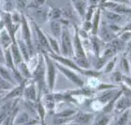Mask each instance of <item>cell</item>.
I'll return each mask as SVG.
<instances>
[{
    "instance_id": "cell-1",
    "label": "cell",
    "mask_w": 131,
    "mask_h": 125,
    "mask_svg": "<svg viewBox=\"0 0 131 125\" xmlns=\"http://www.w3.org/2000/svg\"><path fill=\"white\" fill-rule=\"evenodd\" d=\"M62 50L63 53L65 55H68L72 53V45H71V41H70L69 32L67 30L65 29L62 33Z\"/></svg>"
},
{
    "instance_id": "cell-2",
    "label": "cell",
    "mask_w": 131,
    "mask_h": 125,
    "mask_svg": "<svg viewBox=\"0 0 131 125\" xmlns=\"http://www.w3.org/2000/svg\"><path fill=\"white\" fill-rule=\"evenodd\" d=\"M59 67V68L60 70H61L62 72H63L64 75H66L70 80H72L73 82H74L75 84H77L79 86H82L83 85V82L80 80V79H79V77L77 76V75H75L74 73H72V72H70V70H68L65 69V68H62L61 66H60V65H58Z\"/></svg>"
},
{
    "instance_id": "cell-3",
    "label": "cell",
    "mask_w": 131,
    "mask_h": 125,
    "mask_svg": "<svg viewBox=\"0 0 131 125\" xmlns=\"http://www.w3.org/2000/svg\"><path fill=\"white\" fill-rule=\"evenodd\" d=\"M47 62H48V77H49V84H50V87L52 89L53 86L54 77H55V70L53 63H51V60L47 58Z\"/></svg>"
},
{
    "instance_id": "cell-4",
    "label": "cell",
    "mask_w": 131,
    "mask_h": 125,
    "mask_svg": "<svg viewBox=\"0 0 131 125\" xmlns=\"http://www.w3.org/2000/svg\"><path fill=\"white\" fill-rule=\"evenodd\" d=\"M23 35H24V37L27 42V44L29 48L32 47L31 46V41H30V34H29V30L28 27H27V22L25 21V19L23 18Z\"/></svg>"
},
{
    "instance_id": "cell-5",
    "label": "cell",
    "mask_w": 131,
    "mask_h": 125,
    "mask_svg": "<svg viewBox=\"0 0 131 125\" xmlns=\"http://www.w3.org/2000/svg\"><path fill=\"white\" fill-rule=\"evenodd\" d=\"M36 30L38 34V37H39V42L42 45V46L45 47L46 49H48V50L50 51V47H49V45H48V43L47 42V40L46 38L45 37V36L43 35L42 32H41L40 30L37 27H36Z\"/></svg>"
},
{
    "instance_id": "cell-6",
    "label": "cell",
    "mask_w": 131,
    "mask_h": 125,
    "mask_svg": "<svg viewBox=\"0 0 131 125\" xmlns=\"http://www.w3.org/2000/svg\"><path fill=\"white\" fill-rule=\"evenodd\" d=\"M75 46H76V51H77V55L79 58L81 57H85V54L83 52V49L81 46V43L79 42L78 35H76V40H75Z\"/></svg>"
},
{
    "instance_id": "cell-7",
    "label": "cell",
    "mask_w": 131,
    "mask_h": 125,
    "mask_svg": "<svg viewBox=\"0 0 131 125\" xmlns=\"http://www.w3.org/2000/svg\"><path fill=\"white\" fill-rule=\"evenodd\" d=\"M51 27L54 36L55 37H58L60 34V26L58 23H57L56 21L52 22L51 24Z\"/></svg>"
},
{
    "instance_id": "cell-8",
    "label": "cell",
    "mask_w": 131,
    "mask_h": 125,
    "mask_svg": "<svg viewBox=\"0 0 131 125\" xmlns=\"http://www.w3.org/2000/svg\"><path fill=\"white\" fill-rule=\"evenodd\" d=\"M12 52L14 54V61L16 62V63H18L19 62H20V61H21V57H20V55L19 53L18 49L15 44L12 46Z\"/></svg>"
},
{
    "instance_id": "cell-9",
    "label": "cell",
    "mask_w": 131,
    "mask_h": 125,
    "mask_svg": "<svg viewBox=\"0 0 131 125\" xmlns=\"http://www.w3.org/2000/svg\"><path fill=\"white\" fill-rule=\"evenodd\" d=\"M43 69L42 67L40 65L38 66V68L37 70V71L35 72V79L38 81L39 82L41 83V80H43Z\"/></svg>"
},
{
    "instance_id": "cell-10",
    "label": "cell",
    "mask_w": 131,
    "mask_h": 125,
    "mask_svg": "<svg viewBox=\"0 0 131 125\" xmlns=\"http://www.w3.org/2000/svg\"><path fill=\"white\" fill-rule=\"evenodd\" d=\"M53 57L56 59H57V60H58V61H60V62H62V63L65 64V65H67L68 66L71 67V68H74V69L77 70H80L72 62L70 61L69 60H67V59H62V58H60V57H57V56H53Z\"/></svg>"
},
{
    "instance_id": "cell-11",
    "label": "cell",
    "mask_w": 131,
    "mask_h": 125,
    "mask_svg": "<svg viewBox=\"0 0 131 125\" xmlns=\"http://www.w3.org/2000/svg\"><path fill=\"white\" fill-rule=\"evenodd\" d=\"M23 86H21L20 87L16 88L15 90L13 91L9 95H8L6 99H10V98H14V97H16V96H21L23 94Z\"/></svg>"
},
{
    "instance_id": "cell-12",
    "label": "cell",
    "mask_w": 131,
    "mask_h": 125,
    "mask_svg": "<svg viewBox=\"0 0 131 125\" xmlns=\"http://www.w3.org/2000/svg\"><path fill=\"white\" fill-rule=\"evenodd\" d=\"M102 36L105 41H110L114 38V35L112 33L104 27L102 30Z\"/></svg>"
},
{
    "instance_id": "cell-13",
    "label": "cell",
    "mask_w": 131,
    "mask_h": 125,
    "mask_svg": "<svg viewBox=\"0 0 131 125\" xmlns=\"http://www.w3.org/2000/svg\"><path fill=\"white\" fill-rule=\"evenodd\" d=\"M90 117H91V116L88 115V114H81L77 117V122L80 123V124H86V123H87L89 121Z\"/></svg>"
},
{
    "instance_id": "cell-14",
    "label": "cell",
    "mask_w": 131,
    "mask_h": 125,
    "mask_svg": "<svg viewBox=\"0 0 131 125\" xmlns=\"http://www.w3.org/2000/svg\"><path fill=\"white\" fill-rule=\"evenodd\" d=\"M26 96L28 99H35V88L33 86H29L28 89H27V90L25 91Z\"/></svg>"
},
{
    "instance_id": "cell-15",
    "label": "cell",
    "mask_w": 131,
    "mask_h": 125,
    "mask_svg": "<svg viewBox=\"0 0 131 125\" xmlns=\"http://www.w3.org/2000/svg\"><path fill=\"white\" fill-rule=\"evenodd\" d=\"M75 3V6H76V7L77 8V10L79 11V13L81 14H82L83 15V13H84V4H83L81 1H79V0H76L74 2Z\"/></svg>"
},
{
    "instance_id": "cell-16",
    "label": "cell",
    "mask_w": 131,
    "mask_h": 125,
    "mask_svg": "<svg viewBox=\"0 0 131 125\" xmlns=\"http://www.w3.org/2000/svg\"><path fill=\"white\" fill-rule=\"evenodd\" d=\"M106 16H107V18H109L111 21H112L118 22L121 19L120 16H118L117 14L114 13H106Z\"/></svg>"
},
{
    "instance_id": "cell-17",
    "label": "cell",
    "mask_w": 131,
    "mask_h": 125,
    "mask_svg": "<svg viewBox=\"0 0 131 125\" xmlns=\"http://www.w3.org/2000/svg\"><path fill=\"white\" fill-rule=\"evenodd\" d=\"M113 96V92L112 91H110V92H108V93H104V95H102L100 98V101L102 103H106L107 101H108L109 100L112 98Z\"/></svg>"
},
{
    "instance_id": "cell-18",
    "label": "cell",
    "mask_w": 131,
    "mask_h": 125,
    "mask_svg": "<svg viewBox=\"0 0 131 125\" xmlns=\"http://www.w3.org/2000/svg\"><path fill=\"white\" fill-rule=\"evenodd\" d=\"M129 104H130V101H129L128 99H122V100L119 101V103H118V109H124L125 108H126L127 106H128Z\"/></svg>"
},
{
    "instance_id": "cell-19",
    "label": "cell",
    "mask_w": 131,
    "mask_h": 125,
    "mask_svg": "<svg viewBox=\"0 0 131 125\" xmlns=\"http://www.w3.org/2000/svg\"><path fill=\"white\" fill-rule=\"evenodd\" d=\"M77 63L80 65L81 66L84 67V68H88V61L85 59V57L79 58V59L77 60Z\"/></svg>"
},
{
    "instance_id": "cell-20",
    "label": "cell",
    "mask_w": 131,
    "mask_h": 125,
    "mask_svg": "<svg viewBox=\"0 0 131 125\" xmlns=\"http://www.w3.org/2000/svg\"><path fill=\"white\" fill-rule=\"evenodd\" d=\"M2 42L3 44L5 46H6L10 43V40H9V38L8 37V36L6 35L5 32H4L2 35Z\"/></svg>"
},
{
    "instance_id": "cell-21",
    "label": "cell",
    "mask_w": 131,
    "mask_h": 125,
    "mask_svg": "<svg viewBox=\"0 0 131 125\" xmlns=\"http://www.w3.org/2000/svg\"><path fill=\"white\" fill-rule=\"evenodd\" d=\"M28 120V116H27V114H25V113H23V114H22L20 117H19V119L17 121V123H20V124H22V123H25Z\"/></svg>"
},
{
    "instance_id": "cell-22",
    "label": "cell",
    "mask_w": 131,
    "mask_h": 125,
    "mask_svg": "<svg viewBox=\"0 0 131 125\" xmlns=\"http://www.w3.org/2000/svg\"><path fill=\"white\" fill-rule=\"evenodd\" d=\"M112 45L116 49H121L122 46H123V43H122V42L121 40H115L113 41Z\"/></svg>"
},
{
    "instance_id": "cell-23",
    "label": "cell",
    "mask_w": 131,
    "mask_h": 125,
    "mask_svg": "<svg viewBox=\"0 0 131 125\" xmlns=\"http://www.w3.org/2000/svg\"><path fill=\"white\" fill-rule=\"evenodd\" d=\"M61 15V11L59 10L58 8H54L51 12V16L53 18H58Z\"/></svg>"
},
{
    "instance_id": "cell-24",
    "label": "cell",
    "mask_w": 131,
    "mask_h": 125,
    "mask_svg": "<svg viewBox=\"0 0 131 125\" xmlns=\"http://www.w3.org/2000/svg\"><path fill=\"white\" fill-rule=\"evenodd\" d=\"M118 95H119V93H118V95H116V97L115 98H114V99H113L112 101H111V103H110V104H109V105H107V107H106V108H104V111H106V112H110V110H111L112 109V107H113V103H114V101H115L116 99H117L118 98Z\"/></svg>"
},
{
    "instance_id": "cell-25",
    "label": "cell",
    "mask_w": 131,
    "mask_h": 125,
    "mask_svg": "<svg viewBox=\"0 0 131 125\" xmlns=\"http://www.w3.org/2000/svg\"><path fill=\"white\" fill-rule=\"evenodd\" d=\"M46 105H48V107L49 108H53L54 103L52 97H51V96H48V97L46 98Z\"/></svg>"
},
{
    "instance_id": "cell-26",
    "label": "cell",
    "mask_w": 131,
    "mask_h": 125,
    "mask_svg": "<svg viewBox=\"0 0 131 125\" xmlns=\"http://www.w3.org/2000/svg\"><path fill=\"white\" fill-rule=\"evenodd\" d=\"M20 48H21V50L23 51V53L24 54V56H25V58L26 59H28V53H27V51L26 49V47H25V46L24 45V44L23 42H20Z\"/></svg>"
},
{
    "instance_id": "cell-27",
    "label": "cell",
    "mask_w": 131,
    "mask_h": 125,
    "mask_svg": "<svg viewBox=\"0 0 131 125\" xmlns=\"http://www.w3.org/2000/svg\"><path fill=\"white\" fill-rule=\"evenodd\" d=\"M1 74H2L3 77H4V78H6V79H7V80H8L9 81H12L11 79V77H10V76L8 75L7 71L5 70L4 68H1Z\"/></svg>"
},
{
    "instance_id": "cell-28",
    "label": "cell",
    "mask_w": 131,
    "mask_h": 125,
    "mask_svg": "<svg viewBox=\"0 0 131 125\" xmlns=\"http://www.w3.org/2000/svg\"><path fill=\"white\" fill-rule=\"evenodd\" d=\"M74 112V110H66V111H64V112H61L60 114H58V116H60V117H68L71 114H72Z\"/></svg>"
},
{
    "instance_id": "cell-29",
    "label": "cell",
    "mask_w": 131,
    "mask_h": 125,
    "mask_svg": "<svg viewBox=\"0 0 131 125\" xmlns=\"http://www.w3.org/2000/svg\"><path fill=\"white\" fill-rule=\"evenodd\" d=\"M6 61H7L8 65H9V66L11 67V68H13V63H12L11 56L9 51H7V52H6Z\"/></svg>"
},
{
    "instance_id": "cell-30",
    "label": "cell",
    "mask_w": 131,
    "mask_h": 125,
    "mask_svg": "<svg viewBox=\"0 0 131 125\" xmlns=\"http://www.w3.org/2000/svg\"><path fill=\"white\" fill-rule=\"evenodd\" d=\"M98 21H99V12L95 16V18L94 21V33H95L97 29V26H98Z\"/></svg>"
},
{
    "instance_id": "cell-31",
    "label": "cell",
    "mask_w": 131,
    "mask_h": 125,
    "mask_svg": "<svg viewBox=\"0 0 131 125\" xmlns=\"http://www.w3.org/2000/svg\"><path fill=\"white\" fill-rule=\"evenodd\" d=\"M115 50L116 49L114 46H112V48L109 49H107L106 51V52H105V56H110L113 55L114 53V52H115Z\"/></svg>"
},
{
    "instance_id": "cell-32",
    "label": "cell",
    "mask_w": 131,
    "mask_h": 125,
    "mask_svg": "<svg viewBox=\"0 0 131 125\" xmlns=\"http://www.w3.org/2000/svg\"><path fill=\"white\" fill-rule=\"evenodd\" d=\"M11 85H9V84L5 82L4 80H1V88L4 89H9L11 88Z\"/></svg>"
},
{
    "instance_id": "cell-33",
    "label": "cell",
    "mask_w": 131,
    "mask_h": 125,
    "mask_svg": "<svg viewBox=\"0 0 131 125\" xmlns=\"http://www.w3.org/2000/svg\"><path fill=\"white\" fill-rule=\"evenodd\" d=\"M49 40H50L51 45H52V46H53V48L54 49V50L58 53L59 49H58V44H57L56 42V41H54V40H53L52 39H51V38H49Z\"/></svg>"
},
{
    "instance_id": "cell-34",
    "label": "cell",
    "mask_w": 131,
    "mask_h": 125,
    "mask_svg": "<svg viewBox=\"0 0 131 125\" xmlns=\"http://www.w3.org/2000/svg\"><path fill=\"white\" fill-rule=\"evenodd\" d=\"M127 117H128V113H126V114H124L121 117V118L119 120V122H118V124H124L126 122V120H127Z\"/></svg>"
},
{
    "instance_id": "cell-35",
    "label": "cell",
    "mask_w": 131,
    "mask_h": 125,
    "mask_svg": "<svg viewBox=\"0 0 131 125\" xmlns=\"http://www.w3.org/2000/svg\"><path fill=\"white\" fill-rule=\"evenodd\" d=\"M108 122V119L106 118V117H102V119L100 120L97 122V124H106Z\"/></svg>"
},
{
    "instance_id": "cell-36",
    "label": "cell",
    "mask_w": 131,
    "mask_h": 125,
    "mask_svg": "<svg viewBox=\"0 0 131 125\" xmlns=\"http://www.w3.org/2000/svg\"><path fill=\"white\" fill-rule=\"evenodd\" d=\"M131 37V32H127V33H125L123 34V36L121 37V39L123 40H128L129 38Z\"/></svg>"
},
{
    "instance_id": "cell-37",
    "label": "cell",
    "mask_w": 131,
    "mask_h": 125,
    "mask_svg": "<svg viewBox=\"0 0 131 125\" xmlns=\"http://www.w3.org/2000/svg\"><path fill=\"white\" fill-rule=\"evenodd\" d=\"M116 11H118V12H121V13H123L125 11H126V9L125 8V7H123L122 6H117L116 7Z\"/></svg>"
},
{
    "instance_id": "cell-38",
    "label": "cell",
    "mask_w": 131,
    "mask_h": 125,
    "mask_svg": "<svg viewBox=\"0 0 131 125\" xmlns=\"http://www.w3.org/2000/svg\"><path fill=\"white\" fill-rule=\"evenodd\" d=\"M114 62L112 61L110 63H109V65H107V70H106V72H110L112 70L113 67H114Z\"/></svg>"
},
{
    "instance_id": "cell-39",
    "label": "cell",
    "mask_w": 131,
    "mask_h": 125,
    "mask_svg": "<svg viewBox=\"0 0 131 125\" xmlns=\"http://www.w3.org/2000/svg\"><path fill=\"white\" fill-rule=\"evenodd\" d=\"M93 44L94 49H95V51H96V52H98V51H99V44H98V43H97V42L95 40H93Z\"/></svg>"
},
{
    "instance_id": "cell-40",
    "label": "cell",
    "mask_w": 131,
    "mask_h": 125,
    "mask_svg": "<svg viewBox=\"0 0 131 125\" xmlns=\"http://www.w3.org/2000/svg\"><path fill=\"white\" fill-rule=\"evenodd\" d=\"M64 122V120H61V119L58 118V119H56V120H54V124H62V122Z\"/></svg>"
},
{
    "instance_id": "cell-41",
    "label": "cell",
    "mask_w": 131,
    "mask_h": 125,
    "mask_svg": "<svg viewBox=\"0 0 131 125\" xmlns=\"http://www.w3.org/2000/svg\"><path fill=\"white\" fill-rule=\"evenodd\" d=\"M22 69H23V71L25 72L24 74H25V75L29 76V72H28V71H27V68H26V66L24 64H23V65H22Z\"/></svg>"
},
{
    "instance_id": "cell-42",
    "label": "cell",
    "mask_w": 131,
    "mask_h": 125,
    "mask_svg": "<svg viewBox=\"0 0 131 125\" xmlns=\"http://www.w3.org/2000/svg\"><path fill=\"white\" fill-rule=\"evenodd\" d=\"M123 64L124 69L126 70V71H128V65L127 61L126 60H123Z\"/></svg>"
},
{
    "instance_id": "cell-43",
    "label": "cell",
    "mask_w": 131,
    "mask_h": 125,
    "mask_svg": "<svg viewBox=\"0 0 131 125\" xmlns=\"http://www.w3.org/2000/svg\"><path fill=\"white\" fill-rule=\"evenodd\" d=\"M39 113H40L41 117L43 118V114H44V111H43V108H42V106H41V105H39Z\"/></svg>"
},
{
    "instance_id": "cell-44",
    "label": "cell",
    "mask_w": 131,
    "mask_h": 125,
    "mask_svg": "<svg viewBox=\"0 0 131 125\" xmlns=\"http://www.w3.org/2000/svg\"><path fill=\"white\" fill-rule=\"evenodd\" d=\"M114 77L116 78V81H119V80H121V76L119 74H118V73H116L115 75H114Z\"/></svg>"
},
{
    "instance_id": "cell-45",
    "label": "cell",
    "mask_w": 131,
    "mask_h": 125,
    "mask_svg": "<svg viewBox=\"0 0 131 125\" xmlns=\"http://www.w3.org/2000/svg\"><path fill=\"white\" fill-rule=\"evenodd\" d=\"M117 2H123V3H127L128 2V0H116Z\"/></svg>"
},
{
    "instance_id": "cell-46",
    "label": "cell",
    "mask_w": 131,
    "mask_h": 125,
    "mask_svg": "<svg viewBox=\"0 0 131 125\" xmlns=\"http://www.w3.org/2000/svg\"><path fill=\"white\" fill-rule=\"evenodd\" d=\"M126 29H127V30H131V24L129 25L128 26L126 27Z\"/></svg>"
},
{
    "instance_id": "cell-47",
    "label": "cell",
    "mask_w": 131,
    "mask_h": 125,
    "mask_svg": "<svg viewBox=\"0 0 131 125\" xmlns=\"http://www.w3.org/2000/svg\"><path fill=\"white\" fill-rule=\"evenodd\" d=\"M130 47H131V42L130 43Z\"/></svg>"
}]
</instances>
